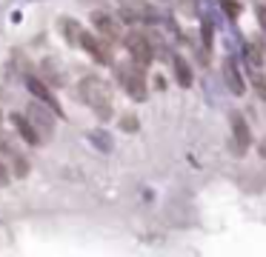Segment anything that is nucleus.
<instances>
[{"instance_id": "nucleus-3", "label": "nucleus", "mask_w": 266, "mask_h": 257, "mask_svg": "<svg viewBox=\"0 0 266 257\" xmlns=\"http://www.w3.org/2000/svg\"><path fill=\"white\" fill-rule=\"evenodd\" d=\"M126 52L132 54V63L138 66H149L155 60V46L146 32H129L126 35Z\"/></svg>"}, {"instance_id": "nucleus-1", "label": "nucleus", "mask_w": 266, "mask_h": 257, "mask_svg": "<svg viewBox=\"0 0 266 257\" xmlns=\"http://www.w3.org/2000/svg\"><path fill=\"white\" fill-rule=\"evenodd\" d=\"M78 95L100 120H109L112 117V92H109L106 80H100L98 74H86V77L80 80Z\"/></svg>"}, {"instance_id": "nucleus-16", "label": "nucleus", "mask_w": 266, "mask_h": 257, "mask_svg": "<svg viewBox=\"0 0 266 257\" xmlns=\"http://www.w3.org/2000/svg\"><path fill=\"white\" fill-rule=\"evenodd\" d=\"M221 9L226 12V18H229V20H238L240 3H238V0H221Z\"/></svg>"}, {"instance_id": "nucleus-17", "label": "nucleus", "mask_w": 266, "mask_h": 257, "mask_svg": "<svg viewBox=\"0 0 266 257\" xmlns=\"http://www.w3.org/2000/svg\"><path fill=\"white\" fill-rule=\"evenodd\" d=\"M252 86H255L257 98H260V100H266V74L255 71V74H252Z\"/></svg>"}, {"instance_id": "nucleus-20", "label": "nucleus", "mask_w": 266, "mask_h": 257, "mask_svg": "<svg viewBox=\"0 0 266 257\" xmlns=\"http://www.w3.org/2000/svg\"><path fill=\"white\" fill-rule=\"evenodd\" d=\"M6 183H9V168L0 163V186H6Z\"/></svg>"}, {"instance_id": "nucleus-13", "label": "nucleus", "mask_w": 266, "mask_h": 257, "mask_svg": "<svg viewBox=\"0 0 266 257\" xmlns=\"http://www.w3.org/2000/svg\"><path fill=\"white\" fill-rule=\"evenodd\" d=\"M172 66H175V80L177 86H183V89H189L192 83H195V74H192V66H189L180 54H172Z\"/></svg>"}, {"instance_id": "nucleus-2", "label": "nucleus", "mask_w": 266, "mask_h": 257, "mask_svg": "<svg viewBox=\"0 0 266 257\" xmlns=\"http://www.w3.org/2000/svg\"><path fill=\"white\" fill-rule=\"evenodd\" d=\"M115 77L120 80L123 92H129L132 100H146L149 89H146V77H143V69L138 63H120V66H115Z\"/></svg>"}, {"instance_id": "nucleus-8", "label": "nucleus", "mask_w": 266, "mask_h": 257, "mask_svg": "<svg viewBox=\"0 0 266 257\" xmlns=\"http://www.w3.org/2000/svg\"><path fill=\"white\" fill-rule=\"evenodd\" d=\"M26 117L32 120V123H35V129L40 132V137L52 134V129H54V117H52V109H49V106H43V103H29Z\"/></svg>"}, {"instance_id": "nucleus-19", "label": "nucleus", "mask_w": 266, "mask_h": 257, "mask_svg": "<svg viewBox=\"0 0 266 257\" xmlns=\"http://www.w3.org/2000/svg\"><path fill=\"white\" fill-rule=\"evenodd\" d=\"M120 129H123V132H138V117L126 115L123 120H120Z\"/></svg>"}, {"instance_id": "nucleus-21", "label": "nucleus", "mask_w": 266, "mask_h": 257, "mask_svg": "<svg viewBox=\"0 0 266 257\" xmlns=\"http://www.w3.org/2000/svg\"><path fill=\"white\" fill-rule=\"evenodd\" d=\"M257 20H260V26L266 29V9L263 6H257Z\"/></svg>"}, {"instance_id": "nucleus-9", "label": "nucleus", "mask_w": 266, "mask_h": 257, "mask_svg": "<svg viewBox=\"0 0 266 257\" xmlns=\"http://www.w3.org/2000/svg\"><path fill=\"white\" fill-rule=\"evenodd\" d=\"M80 49H86L92 57L98 63H112V46H109V40H103L100 35H92V32H86L83 35V46Z\"/></svg>"}, {"instance_id": "nucleus-4", "label": "nucleus", "mask_w": 266, "mask_h": 257, "mask_svg": "<svg viewBox=\"0 0 266 257\" xmlns=\"http://www.w3.org/2000/svg\"><path fill=\"white\" fill-rule=\"evenodd\" d=\"M120 3V18L126 23H158V12L146 0H117Z\"/></svg>"}, {"instance_id": "nucleus-22", "label": "nucleus", "mask_w": 266, "mask_h": 257, "mask_svg": "<svg viewBox=\"0 0 266 257\" xmlns=\"http://www.w3.org/2000/svg\"><path fill=\"white\" fill-rule=\"evenodd\" d=\"M83 3H89V6H95V3H103V0H83Z\"/></svg>"}, {"instance_id": "nucleus-11", "label": "nucleus", "mask_w": 266, "mask_h": 257, "mask_svg": "<svg viewBox=\"0 0 266 257\" xmlns=\"http://www.w3.org/2000/svg\"><path fill=\"white\" fill-rule=\"evenodd\" d=\"M12 126H15L20 137H23L26 143H32V146H37V143L43 140V137H40V132L35 129V123H32L26 115H12Z\"/></svg>"}, {"instance_id": "nucleus-12", "label": "nucleus", "mask_w": 266, "mask_h": 257, "mask_svg": "<svg viewBox=\"0 0 266 257\" xmlns=\"http://www.w3.org/2000/svg\"><path fill=\"white\" fill-rule=\"evenodd\" d=\"M60 32H63V37L69 40V46H83V35H86V29L80 26L78 20L60 18Z\"/></svg>"}, {"instance_id": "nucleus-10", "label": "nucleus", "mask_w": 266, "mask_h": 257, "mask_svg": "<svg viewBox=\"0 0 266 257\" xmlns=\"http://www.w3.org/2000/svg\"><path fill=\"white\" fill-rule=\"evenodd\" d=\"M223 80H226V89L232 92V95H243V74H240L238 63H235V57H223Z\"/></svg>"}, {"instance_id": "nucleus-7", "label": "nucleus", "mask_w": 266, "mask_h": 257, "mask_svg": "<svg viewBox=\"0 0 266 257\" xmlns=\"http://www.w3.org/2000/svg\"><path fill=\"white\" fill-rule=\"evenodd\" d=\"M229 126H232V149L243 154L249 149V143H252V134H249V126L243 120V115L238 112H229Z\"/></svg>"}, {"instance_id": "nucleus-5", "label": "nucleus", "mask_w": 266, "mask_h": 257, "mask_svg": "<svg viewBox=\"0 0 266 257\" xmlns=\"http://www.w3.org/2000/svg\"><path fill=\"white\" fill-rule=\"evenodd\" d=\"M26 86H29V92H32V98L37 100V103H43V106H49L54 112L57 117H63V109H60V103H57V98H54L52 92H49V86H46L40 77H32L29 74L26 77Z\"/></svg>"}, {"instance_id": "nucleus-15", "label": "nucleus", "mask_w": 266, "mask_h": 257, "mask_svg": "<svg viewBox=\"0 0 266 257\" xmlns=\"http://www.w3.org/2000/svg\"><path fill=\"white\" fill-rule=\"evenodd\" d=\"M201 40H204V54L212 52L215 35H212V23H209V20H204V23H201Z\"/></svg>"}, {"instance_id": "nucleus-18", "label": "nucleus", "mask_w": 266, "mask_h": 257, "mask_svg": "<svg viewBox=\"0 0 266 257\" xmlns=\"http://www.w3.org/2000/svg\"><path fill=\"white\" fill-rule=\"evenodd\" d=\"M152 37V46H155V54H158V57H163V60H169V49H166V43H163V40H160L158 35H149Z\"/></svg>"}, {"instance_id": "nucleus-6", "label": "nucleus", "mask_w": 266, "mask_h": 257, "mask_svg": "<svg viewBox=\"0 0 266 257\" xmlns=\"http://www.w3.org/2000/svg\"><path fill=\"white\" fill-rule=\"evenodd\" d=\"M92 23H95V32H98L103 40H109V43L120 40V35H123L120 23H117L112 15H106V12H92Z\"/></svg>"}, {"instance_id": "nucleus-14", "label": "nucleus", "mask_w": 266, "mask_h": 257, "mask_svg": "<svg viewBox=\"0 0 266 257\" xmlns=\"http://www.w3.org/2000/svg\"><path fill=\"white\" fill-rule=\"evenodd\" d=\"M89 140H92V146H95V149H100V151H112L115 149V143H112V137H109L106 132H103V129H95V132H89Z\"/></svg>"}]
</instances>
